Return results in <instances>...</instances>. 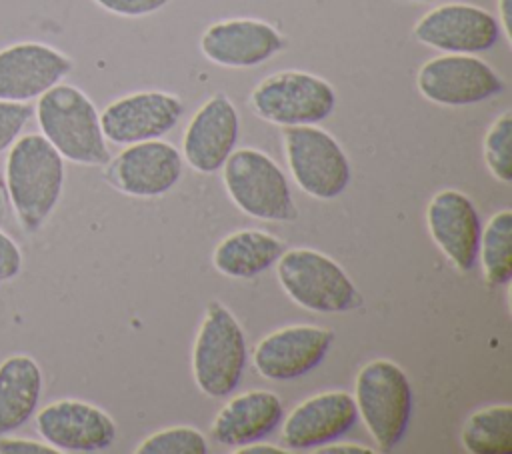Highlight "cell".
Instances as JSON below:
<instances>
[{
  "label": "cell",
  "instance_id": "cell-1",
  "mask_svg": "<svg viewBox=\"0 0 512 454\" xmlns=\"http://www.w3.org/2000/svg\"><path fill=\"white\" fill-rule=\"evenodd\" d=\"M4 180L18 226L38 232L62 198L64 158L40 132L24 134L8 148Z\"/></svg>",
  "mask_w": 512,
  "mask_h": 454
},
{
  "label": "cell",
  "instance_id": "cell-2",
  "mask_svg": "<svg viewBox=\"0 0 512 454\" xmlns=\"http://www.w3.org/2000/svg\"><path fill=\"white\" fill-rule=\"evenodd\" d=\"M34 116L40 134L64 160L82 166H104L110 160L100 112L78 86L60 82L46 90L34 106Z\"/></svg>",
  "mask_w": 512,
  "mask_h": 454
},
{
  "label": "cell",
  "instance_id": "cell-3",
  "mask_svg": "<svg viewBox=\"0 0 512 454\" xmlns=\"http://www.w3.org/2000/svg\"><path fill=\"white\" fill-rule=\"evenodd\" d=\"M352 398L378 450H394L412 416V386L406 372L392 360H370L356 374Z\"/></svg>",
  "mask_w": 512,
  "mask_h": 454
},
{
  "label": "cell",
  "instance_id": "cell-4",
  "mask_svg": "<svg viewBox=\"0 0 512 454\" xmlns=\"http://www.w3.org/2000/svg\"><path fill=\"white\" fill-rule=\"evenodd\" d=\"M246 366V338L236 316L210 302L192 344V376L202 394L224 398L236 390Z\"/></svg>",
  "mask_w": 512,
  "mask_h": 454
},
{
  "label": "cell",
  "instance_id": "cell-5",
  "mask_svg": "<svg viewBox=\"0 0 512 454\" xmlns=\"http://www.w3.org/2000/svg\"><path fill=\"white\" fill-rule=\"evenodd\" d=\"M276 278L282 290L310 312H350L362 296L342 266L314 248H290L276 260Z\"/></svg>",
  "mask_w": 512,
  "mask_h": 454
},
{
  "label": "cell",
  "instance_id": "cell-6",
  "mask_svg": "<svg viewBox=\"0 0 512 454\" xmlns=\"http://www.w3.org/2000/svg\"><path fill=\"white\" fill-rule=\"evenodd\" d=\"M222 170L224 188L244 214L270 222H284L296 216L286 174L262 150H232Z\"/></svg>",
  "mask_w": 512,
  "mask_h": 454
},
{
  "label": "cell",
  "instance_id": "cell-7",
  "mask_svg": "<svg viewBox=\"0 0 512 454\" xmlns=\"http://www.w3.org/2000/svg\"><path fill=\"white\" fill-rule=\"evenodd\" d=\"M250 104L258 118L282 128L318 124L334 112L336 90L312 72L280 70L254 86Z\"/></svg>",
  "mask_w": 512,
  "mask_h": 454
},
{
  "label": "cell",
  "instance_id": "cell-8",
  "mask_svg": "<svg viewBox=\"0 0 512 454\" xmlns=\"http://www.w3.org/2000/svg\"><path fill=\"white\" fill-rule=\"evenodd\" d=\"M282 140L290 174L306 194L332 200L348 188L352 168L330 132L314 124L284 126Z\"/></svg>",
  "mask_w": 512,
  "mask_h": 454
},
{
  "label": "cell",
  "instance_id": "cell-9",
  "mask_svg": "<svg viewBox=\"0 0 512 454\" xmlns=\"http://www.w3.org/2000/svg\"><path fill=\"white\" fill-rule=\"evenodd\" d=\"M416 86L426 100L458 108L500 94L504 80L474 54H442L418 68Z\"/></svg>",
  "mask_w": 512,
  "mask_h": 454
},
{
  "label": "cell",
  "instance_id": "cell-10",
  "mask_svg": "<svg viewBox=\"0 0 512 454\" xmlns=\"http://www.w3.org/2000/svg\"><path fill=\"white\" fill-rule=\"evenodd\" d=\"M184 114L176 94L164 90H140L112 100L100 112L106 142L128 146L168 134Z\"/></svg>",
  "mask_w": 512,
  "mask_h": 454
},
{
  "label": "cell",
  "instance_id": "cell-11",
  "mask_svg": "<svg viewBox=\"0 0 512 454\" xmlns=\"http://www.w3.org/2000/svg\"><path fill=\"white\" fill-rule=\"evenodd\" d=\"M34 416L40 438L56 452H102L116 440L114 420L102 408L84 400H54L36 410Z\"/></svg>",
  "mask_w": 512,
  "mask_h": 454
},
{
  "label": "cell",
  "instance_id": "cell-12",
  "mask_svg": "<svg viewBox=\"0 0 512 454\" xmlns=\"http://www.w3.org/2000/svg\"><path fill=\"white\" fill-rule=\"evenodd\" d=\"M500 24L488 10L448 2L428 10L414 24V38L444 54H478L500 40Z\"/></svg>",
  "mask_w": 512,
  "mask_h": 454
},
{
  "label": "cell",
  "instance_id": "cell-13",
  "mask_svg": "<svg viewBox=\"0 0 512 454\" xmlns=\"http://www.w3.org/2000/svg\"><path fill=\"white\" fill-rule=\"evenodd\" d=\"M106 180L128 196L166 194L182 176V154L160 138L128 144L106 162Z\"/></svg>",
  "mask_w": 512,
  "mask_h": 454
},
{
  "label": "cell",
  "instance_id": "cell-14",
  "mask_svg": "<svg viewBox=\"0 0 512 454\" xmlns=\"http://www.w3.org/2000/svg\"><path fill=\"white\" fill-rule=\"evenodd\" d=\"M74 68L62 50L44 42H16L0 50V100L32 102Z\"/></svg>",
  "mask_w": 512,
  "mask_h": 454
},
{
  "label": "cell",
  "instance_id": "cell-15",
  "mask_svg": "<svg viewBox=\"0 0 512 454\" xmlns=\"http://www.w3.org/2000/svg\"><path fill=\"white\" fill-rule=\"evenodd\" d=\"M334 342L332 330L314 324H294L266 334L254 348L256 372L266 380H296L314 370Z\"/></svg>",
  "mask_w": 512,
  "mask_h": 454
},
{
  "label": "cell",
  "instance_id": "cell-16",
  "mask_svg": "<svg viewBox=\"0 0 512 454\" xmlns=\"http://www.w3.org/2000/svg\"><path fill=\"white\" fill-rule=\"evenodd\" d=\"M238 136V110L224 92H216L190 118L182 138V156L196 172L212 174L232 154Z\"/></svg>",
  "mask_w": 512,
  "mask_h": 454
},
{
  "label": "cell",
  "instance_id": "cell-17",
  "mask_svg": "<svg viewBox=\"0 0 512 454\" xmlns=\"http://www.w3.org/2000/svg\"><path fill=\"white\" fill-rule=\"evenodd\" d=\"M284 36L268 22L258 18H226L210 24L200 36L204 58L224 68H252L280 50Z\"/></svg>",
  "mask_w": 512,
  "mask_h": 454
},
{
  "label": "cell",
  "instance_id": "cell-18",
  "mask_svg": "<svg viewBox=\"0 0 512 454\" xmlns=\"http://www.w3.org/2000/svg\"><path fill=\"white\" fill-rule=\"evenodd\" d=\"M358 412L352 394L328 390L294 406L282 424V442L290 452L316 450L338 440L356 424Z\"/></svg>",
  "mask_w": 512,
  "mask_h": 454
},
{
  "label": "cell",
  "instance_id": "cell-19",
  "mask_svg": "<svg viewBox=\"0 0 512 454\" xmlns=\"http://www.w3.org/2000/svg\"><path fill=\"white\" fill-rule=\"evenodd\" d=\"M426 224L436 246L460 272L474 268L482 224L474 202L464 192L454 188L436 192L426 208Z\"/></svg>",
  "mask_w": 512,
  "mask_h": 454
},
{
  "label": "cell",
  "instance_id": "cell-20",
  "mask_svg": "<svg viewBox=\"0 0 512 454\" xmlns=\"http://www.w3.org/2000/svg\"><path fill=\"white\" fill-rule=\"evenodd\" d=\"M282 400L270 390H248L232 396L214 416L210 436L214 442L238 448L268 436L282 420Z\"/></svg>",
  "mask_w": 512,
  "mask_h": 454
},
{
  "label": "cell",
  "instance_id": "cell-21",
  "mask_svg": "<svg viewBox=\"0 0 512 454\" xmlns=\"http://www.w3.org/2000/svg\"><path fill=\"white\" fill-rule=\"evenodd\" d=\"M44 390L40 364L28 354L0 362V436L14 434L36 414Z\"/></svg>",
  "mask_w": 512,
  "mask_h": 454
},
{
  "label": "cell",
  "instance_id": "cell-22",
  "mask_svg": "<svg viewBox=\"0 0 512 454\" xmlns=\"http://www.w3.org/2000/svg\"><path fill=\"white\" fill-rule=\"evenodd\" d=\"M284 252L282 242L264 230H238L228 234L212 252L214 268L230 278H254L268 270Z\"/></svg>",
  "mask_w": 512,
  "mask_h": 454
},
{
  "label": "cell",
  "instance_id": "cell-23",
  "mask_svg": "<svg viewBox=\"0 0 512 454\" xmlns=\"http://www.w3.org/2000/svg\"><path fill=\"white\" fill-rule=\"evenodd\" d=\"M460 440L470 454H510L512 406L492 404L472 412L462 426Z\"/></svg>",
  "mask_w": 512,
  "mask_h": 454
},
{
  "label": "cell",
  "instance_id": "cell-24",
  "mask_svg": "<svg viewBox=\"0 0 512 454\" xmlns=\"http://www.w3.org/2000/svg\"><path fill=\"white\" fill-rule=\"evenodd\" d=\"M478 256L484 280L490 286L508 284L512 278V212H496L480 234Z\"/></svg>",
  "mask_w": 512,
  "mask_h": 454
},
{
  "label": "cell",
  "instance_id": "cell-25",
  "mask_svg": "<svg viewBox=\"0 0 512 454\" xmlns=\"http://www.w3.org/2000/svg\"><path fill=\"white\" fill-rule=\"evenodd\" d=\"M136 454H208L206 436L192 426H170L146 436Z\"/></svg>",
  "mask_w": 512,
  "mask_h": 454
},
{
  "label": "cell",
  "instance_id": "cell-26",
  "mask_svg": "<svg viewBox=\"0 0 512 454\" xmlns=\"http://www.w3.org/2000/svg\"><path fill=\"white\" fill-rule=\"evenodd\" d=\"M512 112L504 110L488 128L484 136V162L490 174L508 184L512 180Z\"/></svg>",
  "mask_w": 512,
  "mask_h": 454
},
{
  "label": "cell",
  "instance_id": "cell-27",
  "mask_svg": "<svg viewBox=\"0 0 512 454\" xmlns=\"http://www.w3.org/2000/svg\"><path fill=\"white\" fill-rule=\"evenodd\" d=\"M34 108L30 102L0 100V156L22 136L26 124L32 120Z\"/></svg>",
  "mask_w": 512,
  "mask_h": 454
},
{
  "label": "cell",
  "instance_id": "cell-28",
  "mask_svg": "<svg viewBox=\"0 0 512 454\" xmlns=\"http://www.w3.org/2000/svg\"><path fill=\"white\" fill-rule=\"evenodd\" d=\"M92 2L110 14L124 16V18H140V16H148L162 10L172 0H92Z\"/></svg>",
  "mask_w": 512,
  "mask_h": 454
},
{
  "label": "cell",
  "instance_id": "cell-29",
  "mask_svg": "<svg viewBox=\"0 0 512 454\" xmlns=\"http://www.w3.org/2000/svg\"><path fill=\"white\" fill-rule=\"evenodd\" d=\"M24 268V254L18 242L0 228V284L20 276Z\"/></svg>",
  "mask_w": 512,
  "mask_h": 454
},
{
  "label": "cell",
  "instance_id": "cell-30",
  "mask_svg": "<svg viewBox=\"0 0 512 454\" xmlns=\"http://www.w3.org/2000/svg\"><path fill=\"white\" fill-rule=\"evenodd\" d=\"M0 454H58L50 444L44 440H32V438H18L4 434L0 436Z\"/></svg>",
  "mask_w": 512,
  "mask_h": 454
},
{
  "label": "cell",
  "instance_id": "cell-31",
  "mask_svg": "<svg viewBox=\"0 0 512 454\" xmlns=\"http://www.w3.org/2000/svg\"><path fill=\"white\" fill-rule=\"evenodd\" d=\"M314 452L318 454H372L374 450L370 446H364V444H358V442H328V444H322L318 446Z\"/></svg>",
  "mask_w": 512,
  "mask_h": 454
},
{
  "label": "cell",
  "instance_id": "cell-32",
  "mask_svg": "<svg viewBox=\"0 0 512 454\" xmlns=\"http://www.w3.org/2000/svg\"><path fill=\"white\" fill-rule=\"evenodd\" d=\"M236 454H288L290 450L278 446V444H270V442H250V444H244V446H238L234 448Z\"/></svg>",
  "mask_w": 512,
  "mask_h": 454
},
{
  "label": "cell",
  "instance_id": "cell-33",
  "mask_svg": "<svg viewBox=\"0 0 512 454\" xmlns=\"http://www.w3.org/2000/svg\"><path fill=\"white\" fill-rule=\"evenodd\" d=\"M498 24L506 40L512 42V0H498Z\"/></svg>",
  "mask_w": 512,
  "mask_h": 454
},
{
  "label": "cell",
  "instance_id": "cell-34",
  "mask_svg": "<svg viewBox=\"0 0 512 454\" xmlns=\"http://www.w3.org/2000/svg\"><path fill=\"white\" fill-rule=\"evenodd\" d=\"M406 2H438V0H406Z\"/></svg>",
  "mask_w": 512,
  "mask_h": 454
}]
</instances>
